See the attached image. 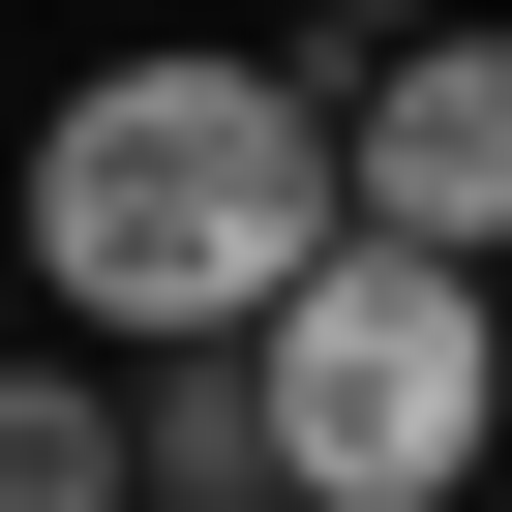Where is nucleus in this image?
I'll use <instances>...</instances> for the list:
<instances>
[{
  "mask_svg": "<svg viewBox=\"0 0 512 512\" xmlns=\"http://www.w3.org/2000/svg\"><path fill=\"white\" fill-rule=\"evenodd\" d=\"M0 241H31V302L91 332V362H241L302 272H332V91L302 61H91L31 151H0Z\"/></svg>",
  "mask_w": 512,
  "mask_h": 512,
  "instance_id": "nucleus-1",
  "label": "nucleus"
},
{
  "mask_svg": "<svg viewBox=\"0 0 512 512\" xmlns=\"http://www.w3.org/2000/svg\"><path fill=\"white\" fill-rule=\"evenodd\" d=\"M302 512H482L512 482V272H422V241H332V272L241 332Z\"/></svg>",
  "mask_w": 512,
  "mask_h": 512,
  "instance_id": "nucleus-2",
  "label": "nucleus"
},
{
  "mask_svg": "<svg viewBox=\"0 0 512 512\" xmlns=\"http://www.w3.org/2000/svg\"><path fill=\"white\" fill-rule=\"evenodd\" d=\"M332 211L422 241V272H512V0H482V31L332 61Z\"/></svg>",
  "mask_w": 512,
  "mask_h": 512,
  "instance_id": "nucleus-3",
  "label": "nucleus"
},
{
  "mask_svg": "<svg viewBox=\"0 0 512 512\" xmlns=\"http://www.w3.org/2000/svg\"><path fill=\"white\" fill-rule=\"evenodd\" d=\"M121 512H302L272 482V392L241 362H121Z\"/></svg>",
  "mask_w": 512,
  "mask_h": 512,
  "instance_id": "nucleus-4",
  "label": "nucleus"
},
{
  "mask_svg": "<svg viewBox=\"0 0 512 512\" xmlns=\"http://www.w3.org/2000/svg\"><path fill=\"white\" fill-rule=\"evenodd\" d=\"M0 512H121V362H0Z\"/></svg>",
  "mask_w": 512,
  "mask_h": 512,
  "instance_id": "nucleus-5",
  "label": "nucleus"
},
{
  "mask_svg": "<svg viewBox=\"0 0 512 512\" xmlns=\"http://www.w3.org/2000/svg\"><path fill=\"white\" fill-rule=\"evenodd\" d=\"M302 31H482V0H302Z\"/></svg>",
  "mask_w": 512,
  "mask_h": 512,
  "instance_id": "nucleus-6",
  "label": "nucleus"
},
{
  "mask_svg": "<svg viewBox=\"0 0 512 512\" xmlns=\"http://www.w3.org/2000/svg\"><path fill=\"white\" fill-rule=\"evenodd\" d=\"M482 512H512V482H482Z\"/></svg>",
  "mask_w": 512,
  "mask_h": 512,
  "instance_id": "nucleus-7",
  "label": "nucleus"
}]
</instances>
